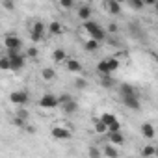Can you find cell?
I'll use <instances>...</instances> for the list:
<instances>
[{"label":"cell","instance_id":"1","mask_svg":"<svg viewBox=\"0 0 158 158\" xmlns=\"http://www.w3.org/2000/svg\"><path fill=\"white\" fill-rule=\"evenodd\" d=\"M82 28L88 32L89 39H95V41H99V43L106 39V30H104L101 24H97L95 21H88V23H84Z\"/></svg>","mask_w":158,"mask_h":158},{"label":"cell","instance_id":"2","mask_svg":"<svg viewBox=\"0 0 158 158\" xmlns=\"http://www.w3.org/2000/svg\"><path fill=\"white\" fill-rule=\"evenodd\" d=\"M8 58H10V61H11V71H21L23 67H24V63H26V60H24V56L21 54V52H15V50H8V54H6Z\"/></svg>","mask_w":158,"mask_h":158},{"label":"cell","instance_id":"3","mask_svg":"<svg viewBox=\"0 0 158 158\" xmlns=\"http://www.w3.org/2000/svg\"><path fill=\"white\" fill-rule=\"evenodd\" d=\"M45 35V24L41 21H35L32 26H30V41L32 43H39Z\"/></svg>","mask_w":158,"mask_h":158},{"label":"cell","instance_id":"4","mask_svg":"<svg viewBox=\"0 0 158 158\" xmlns=\"http://www.w3.org/2000/svg\"><path fill=\"white\" fill-rule=\"evenodd\" d=\"M39 106L45 108V110H52V108L60 106V97L58 95H52V93H45L39 99Z\"/></svg>","mask_w":158,"mask_h":158},{"label":"cell","instance_id":"5","mask_svg":"<svg viewBox=\"0 0 158 158\" xmlns=\"http://www.w3.org/2000/svg\"><path fill=\"white\" fill-rule=\"evenodd\" d=\"M4 47H6L8 50H15V52H19L21 47H23V41H21V37H17L15 34H8V35L4 37Z\"/></svg>","mask_w":158,"mask_h":158},{"label":"cell","instance_id":"6","mask_svg":"<svg viewBox=\"0 0 158 158\" xmlns=\"http://www.w3.org/2000/svg\"><path fill=\"white\" fill-rule=\"evenodd\" d=\"M10 101H11L15 106H24V104L30 101V95H28L26 91H13V93L10 95Z\"/></svg>","mask_w":158,"mask_h":158},{"label":"cell","instance_id":"7","mask_svg":"<svg viewBox=\"0 0 158 158\" xmlns=\"http://www.w3.org/2000/svg\"><path fill=\"white\" fill-rule=\"evenodd\" d=\"M50 134H52V138L54 139H71V130L69 128H65V127H54L52 130H50Z\"/></svg>","mask_w":158,"mask_h":158},{"label":"cell","instance_id":"8","mask_svg":"<svg viewBox=\"0 0 158 158\" xmlns=\"http://www.w3.org/2000/svg\"><path fill=\"white\" fill-rule=\"evenodd\" d=\"M76 15H78V19H80L82 23L91 21V6H88V4L80 6V8H78V11H76Z\"/></svg>","mask_w":158,"mask_h":158},{"label":"cell","instance_id":"9","mask_svg":"<svg viewBox=\"0 0 158 158\" xmlns=\"http://www.w3.org/2000/svg\"><path fill=\"white\" fill-rule=\"evenodd\" d=\"M121 101H123V104H125L127 108H130V110H139V108H141L138 95H132V97H121Z\"/></svg>","mask_w":158,"mask_h":158},{"label":"cell","instance_id":"10","mask_svg":"<svg viewBox=\"0 0 158 158\" xmlns=\"http://www.w3.org/2000/svg\"><path fill=\"white\" fill-rule=\"evenodd\" d=\"M108 136V139H110V145H114V147H121L123 143H125V136L121 134V132H108L106 134Z\"/></svg>","mask_w":158,"mask_h":158},{"label":"cell","instance_id":"11","mask_svg":"<svg viewBox=\"0 0 158 158\" xmlns=\"http://www.w3.org/2000/svg\"><path fill=\"white\" fill-rule=\"evenodd\" d=\"M104 8H106V11H108L110 15H119V13H121V4L115 2V0H106V2H104Z\"/></svg>","mask_w":158,"mask_h":158},{"label":"cell","instance_id":"12","mask_svg":"<svg viewBox=\"0 0 158 158\" xmlns=\"http://www.w3.org/2000/svg\"><path fill=\"white\" fill-rule=\"evenodd\" d=\"M119 95L121 97H132V95H136V89H134L132 84L123 82V84H119Z\"/></svg>","mask_w":158,"mask_h":158},{"label":"cell","instance_id":"13","mask_svg":"<svg viewBox=\"0 0 158 158\" xmlns=\"http://www.w3.org/2000/svg\"><path fill=\"white\" fill-rule=\"evenodd\" d=\"M65 67H67L69 73H74V74H78V73L82 71V63L78 61V60H71V58L65 61Z\"/></svg>","mask_w":158,"mask_h":158},{"label":"cell","instance_id":"14","mask_svg":"<svg viewBox=\"0 0 158 158\" xmlns=\"http://www.w3.org/2000/svg\"><path fill=\"white\" fill-rule=\"evenodd\" d=\"M139 130H141V136L147 138V139H152V138L156 136V130H154V127H152L151 123H143Z\"/></svg>","mask_w":158,"mask_h":158},{"label":"cell","instance_id":"15","mask_svg":"<svg viewBox=\"0 0 158 158\" xmlns=\"http://www.w3.org/2000/svg\"><path fill=\"white\" fill-rule=\"evenodd\" d=\"M97 71H99L101 76H112V71H110V65H108V60L106 58L97 63Z\"/></svg>","mask_w":158,"mask_h":158},{"label":"cell","instance_id":"16","mask_svg":"<svg viewBox=\"0 0 158 158\" xmlns=\"http://www.w3.org/2000/svg\"><path fill=\"white\" fill-rule=\"evenodd\" d=\"M61 110H63V114H67V115H73V114H76V110H78V104H76V101L73 99V101H69L67 104H63V106H61Z\"/></svg>","mask_w":158,"mask_h":158},{"label":"cell","instance_id":"17","mask_svg":"<svg viewBox=\"0 0 158 158\" xmlns=\"http://www.w3.org/2000/svg\"><path fill=\"white\" fill-rule=\"evenodd\" d=\"M102 154L106 156V158H119V151L114 147V145H104V149H102Z\"/></svg>","mask_w":158,"mask_h":158},{"label":"cell","instance_id":"18","mask_svg":"<svg viewBox=\"0 0 158 158\" xmlns=\"http://www.w3.org/2000/svg\"><path fill=\"white\" fill-rule=\"evenodd\" d=\"M47 30H48L52 35H60V34L63 32V26H61V23H58V21H52V23L47 26Z\"/></svg>","mask_w":158,"mask_h":158},{"label":"cell","instance_id":"19","mask_svg":"<svg viewBox=\"0 0 158 158\" xmlns=\"http://www.w3.org/2000/svg\"><path fill=\"white\" fill-rule=\"evenodd\" d=\"M54 76H56V71L52 69V67H45L43 71H41V78L45 82H50V80H54Z\"/></svg>","mask_w":158,"mask_h":158},{"label":"cell","instance_id":"20","mask_svg":"<svg viewBox=\"0 0 158 158\" xmlns=\"http://www.w3.org/2000/svg\"><path fill=\"white\" fill-rule=\"evenodd\" d=\"M52 60H54L56 63H60V61H67L69 58H67V54H65L63 48H56V50L52 52Z\"/></svg>","mask_w":158,"mask_h":158},{"label":"cell","instance_id":"21","mask_svg":"<svg viewBox=\"0 0 158 158\" xmlns=\"http://www.w3.org/2000/svg\"><path fill=\"white\" fill-rule=\"evenodd\" d=\"M84 48H86L88 52H95V50H99V48H101V43H99V41H95V39H88V41L84 43Z\"/></svg>","mask_w":158,"mask_h":158},{"label":"cell","instance_id":"22","mask_svg":"<svg viewBox=\"0 0 158 158\" xmlns=\"http://www.w3.org/2000/svg\"><path fill=\"white\" fill-rule=\"evenodd\" d=\"M141 156H143V158L156 156V147H154V145H145V147L141 149Z\"/></svg>","mask_w":158,"mask_h":158},{"label":"cell","instance_id":"23","mask_svg":"<svg viewBox=\"0 0 158 158\" xmlns=\"http://www.w3.org/2000/svg\"><path fill=\"white\" fill-rule=\"evenodd\" d=\"M95 132H97V134H108V127L101 121V117L95 119Z\"/></svg>","mask_w":158,"mask_h":158},{"label":"cell","instance_id":"24","mask_svg":"<svg viewBox=\"0 0 158 158\" xmlns=\"http://www.w3.org/2000/svg\"><path fill=\"white\" fill-rule=\"evenodd\" d=\"M101 86H104L106 89H112L115 86V80L112 76H101Z\"/></svg>","mask_w":158,"mask_h":158},{"label":"cell","instance_id":"25","mask_svg":"<svg viewBox=\"0 0 158 158\" xmlns=\"http://www.w3.org/2000/svg\"><path fill=\"white\" fill-rule=\"evenodd\" d=\"M101 121H102L106 127H110L112 123H115V121H117V117H115L114 114H108V112H106V114H102V115H101Z\"/></svg>","mask_w":158,"mask_h":158},{"label":"cell","instance_id":"26","mask_svg":"<svg viewBox=\"0 0 158 158\" xmlns=\"http://www.w3.org/2000/svg\"><path fill=\"white\" fill-rule=\"evenodd\" d=\"M128 8H132L134 11H139L145 8V2L143 0H128Z\"/></svg>","mask_w":158,"mask_h":158},{"label":"cell","instance_id":"27","mask_svg":"<svg viewBox=\"0 0 158 158\" xmlns=\"http://www.w3.org/2000/svg\"><path fill=\"white\" fill-rule=\"evenodd\" d=\"M74 88L76 89H86L88 88V80H84L82 76H74Z\"/></svg>","mask_w":158,"mask_h":158},{"label":"cell","instance_id":"28","mask_svg":"<svg viewBox=\"0 0 158 158\" xmlns=\"http://www.w3.org/2000/svg\"><path fill=\"white\" fill-rule=\"evenodd\" d=\"M0 69H2V71H11V61H10L8 56L0 58Z\"/></svg>","mask_w":158,"mask_h":158},{"label":"cell","instance_id":"29","mask_svg":"<svg viewBox=\"0 0 158 158\" xmlns=\"http://www.w3.org/2000/svg\"><path fill=\"white\" fill-rule=\"evenodd\" d=\"M88 156H89V158H101V156H102V151H101L99 147H95V145H93V147H89Z\"/></svg>","mask_w":158,"mask_h":158},{"label":"cell","instance_id":"30","mask_svg":"<svg viewBox=\"0 0 158 158\" xmlns=\"http://www.w3.org/2000/svg\"><path fill=\"white\" fill-rule=\"evenodd\" d=\"M106 60H108L110 71H112V73H115V71L119 69V60H117V58H106Z\"/></svg>","mask_w":158,"mask_h":158},{"label":"cell","instance_id":"31","mask_svg":"<svg viewBox=\"0 0 158 158\" xmlns=\"http://www.w3.org/2000/svg\"><path fill=\"white\" fill-rule=\"evenodd\" d=\"M11 123H13V125H15V127H19V128H24V127H26V121H24V119H21V117H19V115H15V117H13V121H11Z\"/></svg>","mask_w":158,"mask_h":158},{"label":"cell","instance_id":"32","mask_svg":"<svg viewBox=\"0 0 158 158\" xmlns=\"http://www.w3.org/2000/svg\"><path fill=\"white\" fill-rule=\"evenodd\" d=\"M108 132H112V134H114V132H121V123H119V119L108 127Z\"/></svg>","mask_w":158,"mask_h":158},{"label":"cell","instance_id":"33","mask_svg":"<svg viewBox=\"0 0 158 158\" xmlns=\"http://www.w3.org/2000/svg\"><path fill=\"white\" fill-rule=\"evenodd\" d=\"M74 4L71 2V0H60V8H63V10H71Z\"/></svg>","mask_w":158,"mask_h":158},{"label":"cell","instance_id":"34","mask_svg":"<svg viewBox=\"0 0 158 158\" xmlns=\"http://www.w3.org/2000/svg\"><path fill=\"white\" fill-rule=\"evenodd\" d=\"M69 101H73V97H71V95H67V93H65V95H60V106L67 104Z\"/></svg>","mask_w":158,"mask_h":158},{"label":"cell","instance_id":"35","mask_svg":"<svg viewBox=\"0 0 158 158\" xmlns=\"http://www.w3.org/2000/svg\"><path fill=\"white\" fill-rule=\"evenodd\" d=\"M26 54H28V58H32V60H35V58H37V48H35V47H30Z\"/></svg>","mask_w":158,"mask_h":158},{"label":"cell","instance_id":"36","mask_svg":"<svg viewBox=\"0 0 158 158\" xmlns=\"http://www.w3.org/2000/svg\"><path fill=\"white\" fill-rule=\"evenodd\" d=\"M0 4H2L6 10H15V4H13V2H10V0H2Z\"/></svg>","mask_w":158,"mask_h":158},{"label":"cell","instance_id":"37","mask_svg":"<svg viewBox=\"0 0 158 158\" xmlns=\"http://www.w3.org/2000/svg\"><path fill=\"white\" fill-rule=\"evenodd\" d=\"M117 30H119V28H117V24H115V23H110V24H108V32L117 34Z\"/></svg>","mask_w":158,"mask_h":158},{"label":"cell","instance_id":"38","mask_svg":"<svg viewBox=\"0 0 158 158\" xmlns=\"http://www.w3.org/2000/svg\"><path fill=\"white\" fill-rule=\"evenodd\" d=\"M15 115H19V117H21V119H24V121L28 119V112H26V110H19Z\"/></svg>","mask_w":158,"mask_h":158},{"label":"cell","instance_id":"39","mask_svg":"<svg viewBox=\"0 0 158 158\" xmlns=\"http://www.w3.org/2000/svg\"><path fill=\"white\" fill-rule=\"evenodd\" d=\"M26 130H28L30 134H34V132H35V128H34V127H26Z\"/></svg>","mask_w":158,"mask_h":158},{"label":"cell","instance_id":"40","mask_svg":"<svg viewBox=\"0 0 158 158\" xmlns=\"http://www.w3.org/2000/svg\"><path fill=\"white\" fill-rule=\"evenodd\" d=\"M154 10H156V15H158V2L154 4Z\"/></svg>","mask_w":158,"mask_h":158},{"label":"cell","instance_id":"41","mask_svg":"<svg viewBox=\"0 0 158 158\" xmlns=\"http://www.w3.org/2000/svg\"><path fill=\"white\" fill-rule=\"evenodd\" d=\"M156 156H158V147H156Z\"/></svg>","mask_w":158,"mask_h":158},{"label":"cell","instance_id":"42","mask_svg":"<svg viewBox=\"0 0 158 158\" xmlns=\"http://www.w3.org/2000/svg\"><path fill=\"white\" fill-rule=\"evenodd\" d=\"M156 61H158V58H156Z\"/></svg>","mask_w":158,"mask_h":158}]
</instances>
